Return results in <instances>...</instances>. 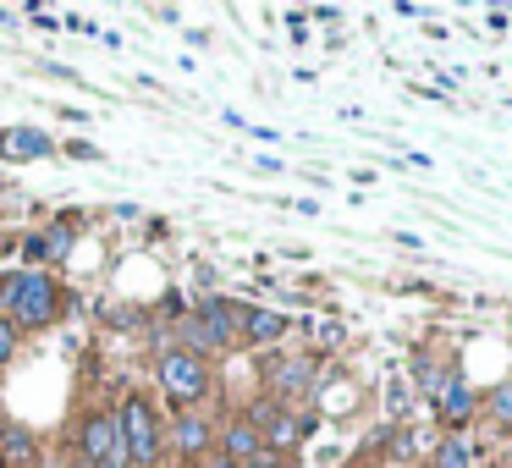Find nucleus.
Listing matches in <instances>:
<instances>
[{"mask_svg": "<svg viewBox=\"0 0 512 468\" xmlns=\"http://www.w3.org/2000/svg\"><path fill=\"white\" fill-rule=\"evenodd\" d=\"M34 463V435L28 430H0V468H28Z\"/></svg>", "mask_w": 512, "mask_h": 468, "instance_id": "7", "label": "nucleus"}, {"mask_svg": "<svg viewBox=\"0 0 512 468\" xmlns=\"http://www.w3.org/2000/svg\"><path fill=\"white\" fill-rule=\"evenodd\" d=\"M298 435H303V424L292 419V413H270V419H265V441L270 446H292Z\"/></svg>", "mask_w": 512, "mask_h": 468, "instance_id": "10", "label": "nucleus"}, {"mask_svg": "<svg viewBox=\"0 0 512 468\" xmlns=\"http://www.w3.org/2000/svg\"><path fill=\"white\" fill-rule=\"evenodd\" d=\"M226 452H232L237 463H254V457H265V441H259L254 424H232V430H226Z\"/></svg>", "mask_w": 512, "mask_h": 468, "instance_id": "9", "label": "nucleus"}, {"mask_svg": "<svg viewBox=\"0 0 512 468\" xmlns=\"http://www.w3.org/2000/svg\"><path fill=\"white\" fill-rule=\"evenodd\" d=\"M0 303H6V314H12L17 325H45L50 314H56V287H50L39 270H28V276H6L0 281Z\"/></svg>", "mask_w": 512, "mask_h": 468, "instance_id": "1", "label": "nucleus"}, {"mask_svg": "<svg viewBox=\"0 0 512 468\" xmlns=\"http://www.w3.org/2000/svg\"><path fill=\"white\" fill-rule=\"evenodd\" d=\"M177 446L182 452H204V446H210V424L204 419H177Z\"/></svg>", "mask_w": 512, "mask_h": 468, "instance_id": "11", "label": "nucleus"}, {"mask_svg": "<svg viewBox=\"0 0 512 468\" xmlns=\"http://www.w3.org/2000/svg\"><path fill=\"white\" fill-rule=\"evenodd\" d=\"M50 155V138L34 133V127H6L0 133V160H45Z\"/></svg>", "mask_w": 512, "mask_h": 468, "instance_id": "6", "label": "nucleus"}, {"mask_svg": "<svg viewBox=\"0 0 512 468\" xmlns=\"http://www.w3.org/2000/svg\"><path fill=\"white\" fill-rule=\"evenodd\" d=\"M474 463V452H468V441H441V452H435V468H468Z\"/></svg>", "mask_w": 512, "mask_h": 468, "instance_id": "12", "label": "nucleus"}, {"mask_svg": "<svg viewBox=\"0 0 512 468\" xmlns=\"http://www.w3.org/2000/svg\"><path fill=\"white\" fill-rule=\"evenodd\" d=\"M12 347H17V325H12V320H0V369H6V358H12Z\"/></svg>", "mask_w": 512, "mask_h": 468, "instance_id": "16", "label": "nucleus"}, {"mask_svg": "<svg viewBox=\"0 0 512 468\" xmlns=\"http://www.w3.org/2000/svg\"><path fill=\"white\" fill-rule=\"evenodd\" d=\"M281 331H287V320H281V314H270V309H243V336H248V342H276Z\"/></svg>", "mask_w": 512, "mask_h": 468, "instance_id": "8", "label": "nucleus"}, {"mask_svg": "<svg viewBox=\"0 0 512 468\" xmlns=\"http://www.w3.org/2000/svg\"><path fill=\"white\" fill-rule=\"evenodd\" d=\"M237 325H243V309H232V303L210 298V303L199 309V320L188 325V336H193L199 347H226V342H232Z\"/></svg>", "mask_w": 512, "mask_h": 468, "instance_id": "4", "label": "nucleus"}, {"mask_svg": "<svg viewBox=\"0 0 512 468\" xmlns=\"http://www.w3.org/2000/svg\"><path fill=\"white\" fill-rule=\"evenodd\" d=\"M468 413H474V397H468V391H452V397H446V419L463 424Z\"/></svg>", "mask_w": 512, "mask_h": 468, "instance_id": "14", "label": "nucleus"}, {"mask_svg": "<svg viewBox=\"0 0 512 468\" xmlns=\"http://www.w3.org/2000/svg\"><path fill=\"white\" fill-rule=\"evenodd\" d=\"M160 386H166L171 402H199L210 391V369H204L199 353H166L160 358Z\"/></svg>", "mask_w": 512, "mask_h": 468, "instance_id": "3", "label": "nucleus"}, {"mask_svg": "<svg viewBox=\"0 0 512 468\" xmlns=\"http://www.w3.org/2000/svg\"><path fill=\"white\" fill-rule=\"evenodd\" d=\"M281 391H303L309 386V364H281V380H276Z\"/></svg>", "mask_w": 512, "mask_h": 468, "instance_id": "13", "label": "nucleus"}, {"mask_svg": "<svg viewBox=\"0 0 512 468\" xmlns=\"http://www.w3.org/2000/svg\"><path fill=\"white\" fill-rule=\"evenodd\" d=\"M116 435H122V452L133 457L138 468H155L160 435H155V413H149L144 397H127L122 402V413H116Z\"/></svg>", "mask_w": 512, "mask_h": 468, "instance_id": "2", "label": "nucleus"}, {"mask_svg": "<svg viewBox=\"0 0 512 468\" xmlns=\"http://www.w3.org/2000/svg\"><path fill=\"white\" fill-rule=\"evenodd\" d=\"M490 413H496L501 424H512V386H501V391H490Z\"/></svg>", "mask_w": 512, "mask_h": 468, "instance_id": "15", "label": "nucleus"}, {"mask_svg": "<svg viewBox=\"0 0 512 468\" xmlns=\"http://www.w3.org/2000/svg\"><path fill=\"white\" fill-rule=\"evenodd\" d=\"M83 452H89V468H116V463H122V435H116V419H89V424H83Z\"/></svg>", "mask_w": 512, "mask_h": 468, "instance_id": "5", "label": "nucleus"}]
</instances>
